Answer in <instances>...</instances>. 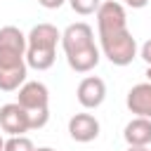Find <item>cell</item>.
Returning <instances> with one entry per match:
<instances>
[{
	"label": "cell",
	"instance_id": "obj_9",
	"mask_svg": "<svg viewBox=\"0 0 151 151\" xmlns=\"http://www.w3.org/2000/svg\"><path fill=\"white\" fill-rule=\"evenodd\" d=\"M68 134L73 142H80V144L94 142L99 137V120L92 113H76L68 120Z\"/></svg>",
	"mask_w": 151,
	"mask_h": 151
},
{
	"label": "cell",
	"instance_id": "obj_6",
	"mask_svg": "<svg viewBox=\"0 0 151 151\" xmlns=\"http://www.w3.org/2000/svg\"><path fill=\"white\" fill-rule=\"evenodd\" d=\"M17 104L24 106L26 111L47 109V106H50V90H47V85L40 83V80H26V83L19 87Z\"/></svg>",
	"mask_w": 151,
	"mask_h": 151
},
{
	"label": "cell",
	"instance_id": "obj_20",
	"mask_svg": "<svg viewBox=\"0 0 151 151\" xmlns=\"http://www.w3.org/2000/svg\"><path fill=\"white\" fill-rule=\"evenodd\" d=\"M127 151H151L149 146H127Z\"/></svg>",
	"mask_w": 151,
	"mask_h": 151
},
{
	"label": "cell",
	"instance_id": "obj_3",
	"mask_svg": "<svg viewBox=\"0 0 151 151\" xmlns=\"http://www.w3.org/2000/svg\"><path fill=\"white\" fill-rule=\"evenodd\" d=\"M125 28H127V14L118 0H106L97 7V33L99 35H111Z\"/></svg>",
	"mask_w": 151,
	"mask_h": 151
},
{
	"label": "cell",
	"instance_id": "obj_2",
	"mask_svg": "<svg viewBox=\"0 0 151 151\" xmlns=\"http://www.w3.org/2000/svg\"><path fill=\"white\" fill-rule=\"evenodd\" d=\"M26 64V35L17 26L0 28V66Z\"/></svg>",
	"mask_w": 151,
	"mask_h": 151
},
{
	"label": "cell",
	"instance_id": "obj_13",
	"mask_svg": "<svg viewBox=\"0 0 151 151\" xmlns=\"http://www.w3.org/2000/svg\"><path fill=\"white\" fill-rule=\"evenodd\" d=\"M28 64H17V66H0V90L2 92H14L26 83Z\"/></svg>",
	"mask_w": 151,
	"mask_h": 151
},
{
	"label": "cell",
	"instance_id": "obj_4",
	"mask_svg": "<svg viewBox=\"0 0 151 151\" xmlns=\"http://www.w3.org/2000/svg\"><path fill=\"white\" fill-rule=\"evenodd\" d=\"M90 45H94V31H92L90 24L76 21V24H71V26L64 28V33H61V47H64L66 54L85 50Z\"/></svg>",
	"mask_w": 151,
	"mask_h": 151
},
{
	"label": "cell",
	"instance_id": "obj_16",
	"mask_svg": "<svg viewBox=\"0 0 151 151\" xmlns=\"http://www.w3.org/2000/svg\"><path fill=\"white\" fill-rule=\"evenodd\" d=\"M47 120H50V106L47 109H33V111H28V125H31V130L45 127Z\"/></svg>",
	"mask_w": 151,
	"mask_h": 151
},
{
	"label": "cell",
	"instance_id": "obj_15",
	"mask_svg": "<svg viewBox=\"0 0 151 151\" xmlns=\"http://www.w3.org/2000/svg\"><path fill=\"white\" fill-rule=\"evenodd\" d=\"M68 5H71V9L76 14L87 17V14H94L97 12V7L101 5V0H68Z\"/></svg>",
	"mask_w": 151,
	"mask_h": 151
},
{
	"label": "cell",
	"instance_id": "obj_17",
	"mask_svg": "<svg viewBox=\"0 0 151 151\" xmlns=\"http://www.w3.org/2000/svg\"><path fill=\"white\" fill-rule=\"evenodd\" d=\"M139 57H142V59L146 61V66L151 64V38H149V40H146V42L142 45V50H139Z\"/></svg>",
	"mask_w": 151,
	"mask_h": 151
},
{
	"label": "cell",
	"instance_id": "obj_10",
	"mask_svg": "<svg viewBox=\"0 0 151 151\" xmlns=\"http://www.w3.org/2000/svg\"><path fill=\"white\" fill-rule=\"evenodd\" d=\"M130 113L134 116H142V118H151V83H139L134 85L130 92H127V99H125Z\"/></svg>",
	"mask_w": 151,
	"mask_h": 151
},
{
	"label": "cell",
	"instance_id": "obj_11",
	"mask_svg": "<svg viewBox=\"0 0 151 151\" xmlns=\"http://www.w3.org/2000/svg\"><path fill=\"white\" fill-rule=\"evenodd\" d=\"M123 139L127 142V146H149L151 144V118L134 116L125 125Z\"/></svg>",
	"mask_w": 151,
	"mask_h": 151
},
{
	"label": "cell",
	"instance_id": "obj_22",
	"mask_svg": "<svg viewBox=\"0 0 151 151\" xmlns=\"http://www.w3.org/2000/svg\"><path fill=\"white\" fill-rule=\"evenodd\" d=\"M33 151H54V149H50V146H40V149H33Z\"/></svg>",
	"mask_w": 151,
	"mask_h": 151
},
{
	"label": "cell",
	"instance_id": "obj_8",
	"mask_svg": "<svg viewBox=\"0 0 151 151\" xmlns=\"http://www.w3.org/2000/svg\"><path fill=\"white\" fill-rule=\"evenodd\" d=\"M61 33L52 24H35L26 35V50H57Z\"/></svg>",
	"mask_w": 151,
	"mask_h": 151
},
{
	"label": "cell",
	"instance_id": "obj_19",
	"mask_svg": "<svg viewBox=\"0 0 151 151\" xmlns=\"http://www.w3.org/2000/svg\"><path fill=\"white\" fill-rule=\"evenodd\" d=\"M127 7H132V9H142V7H146L149 5V0H123Z\"/></svg>",
	"mask_w": 151,
	"mask_h": 151
},
{
	"label": "cell",
	"instance_id": "obj_23",
	"mask_svg": "<svg viewBox=\"0 0 151 151\" xmlns=\"http://www.w3.org/2000/svg\"><path fill=\"white\" fill-rule=\"evenodd\" d=\"M2 146H5V139H2V137H0V151H2Z\"/></svg>",
	"mask_w": 151,
	"mask_h": 151
},
{
	"label": "cell",
	"instance_id": "obj_7",
	"mask_svg": "<svg viewBox=\"0 0 151 151\" xmlns=\"http://www.w3.org/2000/svg\"><path fill=\"white\" fill-rule=\"evenodd\" d=\"M0 127L2 132H7L9 137L12 134H24L31 130L28 125V111L24 106H19L17 101H9L5 106H0Z\"/></svg>",
	"mask_w": 151,
	"mask_h": 151
},
{
	"label": "cell",
	"instance_id": "obj_21",
	"mask_svg": "<svg viewBox=\"0 0 151 151\" xmlns=\"http://www.w3.org/2000/svg\"><path fill=\"white\" fill-rule=\"evenodd\" d=\"M144 76H146V80H149V83H151V64H149V66H146V73H144Z\"/></svg>",
	"mask_w": 151,
	"mask_h": 151
},
{
	"label": "cell",
	"instance_id": "obj_14",
	"mask_svg": "<svg viewBox=\"0 0 151 151\" xmlns=\"http://www.w3.org/2000/svg\"><path fill=\"white\" fill-rule=\"evenodd\" d=\"M33 142L26 137V134H12L9 139H5V146L2 151H33Z\"/></svg>",
	"mask_w": 151,
	"mask_h": 151
},
{
	"label": "cell",
	"instance_id": "obj_12",
	"mask_svg": "<svg viewBox=\"0 0 151 151\" xmlns=\"http://www.w3.org/2000/svg\"><path fill=\"white\" fill-rule=\"evenodd\" d=\"M99 59H101V52H99L97 45H90L85 50H78V52L66 54V61H68V66L76 73H90L92 68H97Z\"/></svg>",
	"mask_w": 151,
	"mask_h": 151
},
{
	"label": "cell",
	"instance_id": "obj_18",
	"mask_svg": "<svg viewBox=\"0 0 151 151\" xmlns=\"http://www.w3.org/2000/svg\"><path fill=\"white\" fill-rule=\"evenodd\" d=\"M64 2H66V0H38V5L45 7V9H59Z\"/></svg>",
	"mask_w": 151,
	"mask_h": 151
},
{
	"label": "cell",
	"instance_id": "obj_5",
	"mask_svg": "<svg viewBox=\"0 0 151 151\" xmlns=\"http://www.w3.org/2000/svg\"><path fill=\"white\" fill-rule=\"evenodd\" d=\"M76 97H78V104L83 109H97L106 99V83L97 76H87L78 83Z\"/></svg>",
	"mask_w": 151,
	"mask_h": 151
},
{
	"label": "cell",
	"instance_id": "obj_1",
	"mask_svg": "<svg viewBox=\"0 0 151 151\" xmlns=\"http://www.w3.org/2000/svg\"><path fill=\"white\" fill-rule=\"evenodd\" d=\"M99 42H101L99 52L113 66H127L137 57V40L127 28L118 31V33H111V35H99Z\"/></svg>",
	"mask_w": 151,
	"mask_h": 151
}]
</instances>
